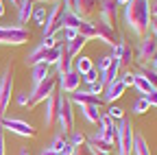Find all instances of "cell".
Wrapping results in <instances>:
<instances>
[{"label": "cell", "instance_id": "cell-51", "mask_svg": "<svg viewBox=\"0 0 157 155\" xmlns=\"http://www.w3.org/2000/svg\"><path fill=\"white\" fill-rule=\"evenodd\" d=\"M151 31H153L155 40H157V20H151Z\"/></svg>", "mask_w": 157, "mask_h": 155}, {"label": "cell", "instance_id": "cell-20", "mask_svg": "<svg viewBox=\"0 0 157 155\" xmlns=\"http://www.w3.org/2000/svg\"><path fill=\"white\" fill-rule=\"evenodd\" d=\"M85 144H87L92 151H103V153H111V149H113V144H111V142H107V140H103L98 133L90 135V138L85 140Z\"/></svg>", "mask_w": 157, "mask_h": 155}, {"label": "cell", "instance_id": "cell-19", "mask_svg": "<svg viewBox=\"0 0 157 155\" xmlns=\"http://www.w3.org/2000/svg\"><path fill=\"white\" fill-rule=\"evenodd\" d=\"M83 22V17L78 15L74 9H63V15H61V29H78Z\"/></svg>", "mask_w": 157, "mask_h": 155}, {"label": "cell", "instance_id": "cell-50", "mask_svg": "<svg viewBox=\"0 0 157 155\" xmlns=\"http://www.w3.org/2000/svg\"><path fill=\"white\" fill-rule=\"evenodd\" d=\"M35 5H52V2H59V0H33Z\"/></svg>", "mask_w": 157, "mask_h": 155}, {"label": "cell", "instance_id": "cell-40", "mask_svg": "<svg viewBox=\"0 0 157 155\" xmlns=\"http://www.w3.org/2000/svg\"><path fill=\"white\" fill-rule=\"evenodd\" d=\"M39 46H44L46 50H48V48H55V46H57V37H55V35H46V37H42Z\"/></svg>", "mask_w": 157, "mask_h": 155}, {"label": "cell", "instance_id": "cell-52", "mask_svg": "<svg viewBox=\"0 0 157 155\" xmlns=\"http://www.w3.org/2000/svg\"><path fill=\"white\" fill-rule=\"evenodd\" d=\"M151 15H157V0L151 2Z\"/></svg>", "mask_w": 157, "mask_h": 155}, {"label": "cell", "instance_id": "cell-2", "mask_svg": "<svg viewBox=\"0 0 157 155\" xmlns=\"http://www.w3.org/2000/svg\"><path fill=\"white\" fill-rule=\"evenodd\" d=\"M133 125L129 118H122L120 125H116V140L113 146L118 149V155H131L133 149Z\"/></svg>", "mask_w": 157, "mask_h": 155}, {"label": "cell", "instance_id": "cell-5", "mask_svg": "<svg viewBox=\"0 0 157 155\" xmlns=\"http://www.w3.org/2000/svg\"><path fill=\"white\" fill-rule=\"evenodd\" d=\"M57 120L61 125L63 133H72L74 131V105L70 101L68 94H59V111H57Z\"/></svg>", "mask_w": 157, "mask_h": 155}, {"label": "cell", "instance_id": "cell-34", "mask_svg": "<svg viewBox=\"0 0 157 155\" xmlns=\"http://www.w3.org/2000/svg\"><path fill=\"white\" fill-rule=\"evenodd\" d=\"M133 114H137V116H142V114H146L148 109H151V105H148V101L144 99V96H140V99H137L135 103H133Z\"/></svg>", "mask_w": 157, "mask_h": 155}, {"label": "cell", "instance_id": "cell-17", "mask_svg": "<svg viewBox=\"0 0 157 155\" xmlns=\"http://www.w3.org/2000/svg\"><path fill=\"white\" fill-rule=\"evenodd\" d=\"M111 55L118 57V61H120V68H122V66H129V64L133 61V48H131L127 42H120L118 46H113V48H111Z\"/></svg>", "mask_w": 157, "mask_h": 155}, {"label": "cell", "instance_id": "cell-30", "mask_svg": "<svg viewBox=\"0 0 157 155\" xmlns=\"http://www.w3.org/2000/svg\"><path fill=\"white\" fill-rule=\"evenodd\" d=\"M57 70H59V76L72 70V59H70L68 52H66V46L61 48V57H59V61H57Z\"/></svg>", "mask_w": 157, "mask_h": 155}, {"label": "cell", "instance_id": "cell-14", "mask_svg": "<svg viewBox=\"0 0 157 155\" xmlns=\"http://www.w3.org/2000/svg\"><path fill=\"white\" fill-rule=\"evenodd\" d=\"M70 101H72V105H78V107H83V105H96V107H101L103 105L101 96L90 94V92H83V90H76L74 94H70Z\"/></svg>", "mask_w": 157, "mask_h": 155}, {"label": "cell", "instance_id": "cell-36", "mask_svg": "<svg viewBox=\"0 0 157 155\" xmlns=\"http://www.w3.org/2000/svg\"><path fill=\"white\" fill-rule=\"evenodd\" d=\"M107 116H109L111 120H122V118H124V109L118 107V105H111V107L107 109Z\"/></svg>", "mask_w": 157, "mask_h": 155}, {"label": "cell", "instance_id": "cell-53", "mask_svg": "<svg viewBox=\"0 0 157 155\" xmlns=\"http://www.w3.org/2000/svg\"><path fill=\"white\" fill-rule=\"evenodd\" d=\"M42 155H59V153H57V151H52V149H44V151H42Z\"/></svg>", "mask_w": 157, "mask_h": 155}, {"label": "cell", "instance_id": "cell-37", "mask_svg": "<svg viewBox=\"0 0 157 155\" xmlns=\"http://www.w3.org/2000/svg\"><path fill=\"white\" fill-rule=\"evenodd\" d=\"M98 76H101V72H98L96 68H92V70H87V72L81 76V81H85L87 85H92V83H96V81H98Z\"/></svg>", "mask_w": 157, "mask_h": 155}, {"label": "cell", "instance_id": "cell-56", "mask_svg": "<svg viewBox=\"0 0 157 155\" xmlns=\"http://www.w3.org/2000/svg\"><path fill=\"white\" fill-rule=\"evenodd\" d=\"M92 155H111V153H103V151H92Z\"/></svg>", "mask_w": 157, "mask_h": 155}, {"label": "cell", "instance_id": "cell-33", "mask_svg": "<svg viewBox=\"0 0 157 155\" xmlns=\"http://www.w3.org/2000/svg\"><path fill=\"white\" fill-rule=\"evenodd\" d=\"M66 142H68V133L59 131L55 138H52V142H50V146H48V149H52V151H57V153H59V151L63 149V144H66Z\"/></svg>", "mask_w": 157, "mask_h": 155}, {"label": "cell", "instance_id": "cell-44", "mask_svg": "<svg viewBox=\"0 0 157 155\" xmlns=\"http://www.w3.org/2000/svg\"><path fill=\"white\" fill-rule=\"evenodd\" d=\"M76 35H78L76 29H63V40H66V42H72Z\"/></svg>", "mask_w": 157, "mask_h": 155}, {"label": "cell", "instance_id": "cell-57", "mask_svg": "<svg viewBox=\"0 0 157 155\" xmlns=\"http://www.w3.org/2000/svg\"><path fill=\"white\" fill-rule=\"evenodd\" d=\"M151 68H155V70H157V55H155V59H153V64H151Z\"/></svg>", "mask_w": 157, "mask_h": 155}, {"label": "cell", "instance_id": "cell-31", "mask_svg": "<svg viewBox=\"0 0 157 155\" xmlns=\"http://www.w3.org/2000/svg\"><path fill=\"white\" fill-rule=\"evenodd\" d=\"M76 33L81 35V37H85V40H94V37H96L94 22H90V20H83V22H81V26L76 29Z\"/></svg>", "mask_w": 157, "mask_h": 155}, {"label": "cell", "instance_id": "cell-23", "mask_svg": "<svg viewBox=\"0 0 157 155\" xmlns=\"http://www.w3.org/2000/svg\"><path fill=\"white\" fill-rule=\"evenodd\" d=\"M50 74V66L48 64H35V66H31V79H33V85H37L39 81H44L46 76Z\"/></svg>", "mask_w": 157, "mask_h": 155}, {"label": "cell", "instance_id": "cell-35", "mask_svg": "<svg viewBox=\"0 0 157 155\" xmlns=\"http://www.w3.org/2000/svg\"><path fill=\"white\" fill-rule=\"evenodd\" d=\"M142 74L146 76V81L157 90V70H155V68H151V66H142Z\"/></svg>", "mask_w": 157, "mask_h": 155}, {"label": "cell", "instance_id": "cell-42", "mask_svg": "<svg viewBox=\"0 0 157 155\" xmlns=\"http://www.w3.org/2000/svg\"><path fill=\"white\" fill-rule=\"evenodd\" d=\"M15 101H17L20 107H29V92H20Z\"/></svg>", "mask_w": 157, "mask_h": 155}, {"label": "cell", "instance_id": "cell-27", "mask_svg": "<svg viewBox=\"0 0 157 155\" xmlns=\"http://www.w3.org/2000/svg\"><path fill=\"white\" fill-rule=\"evenodd\" d=\"M133 155H151V149L144 140L142 133H133V149H131Z\"/></svg>", "mask_w": 157, "mask_h": 155}, {"label": "cell", "instance_id": "cell-12", "mask_svg": "<svg viewBox=\"0 0 157 155\" xmlns=\"http://www.w3.org/2000/svg\"><path fill=\"white\" fill-rule=\"evenodd\" d=\"M98 11H101L98 20H103L109 26L116 24V15H118V2L116 0H98Z\"/></svg>", "mask_w": 157, "mask_h": 155}, {"label": "cell", "instance_id": "cell-41", "mask_svg": "<svg viewBox=\"0 0 157 155\" xmlns=\"http://www.w3.org/2000/svg\"><path fill=\"white\" fill-rule=\"evenodd\" d=\"M103 90H105V83L101 81V76H98V81H96V83H92L87 92H90V94H96V96H98V94H103Z\"/></svg>", "mask_w": 157, "mask_h": 155}, {"label": "cell", "instance_id": "cell-6", "mask_svg": "<svg viewBox=\"0 0 157 155\" xmlns=\"http://www.w3.org/2000/svg\"><path fill=\"white\" fill-rule=\"evenodd\" d=\"M155 55H157V40H155V35L146 33L144 37H140V44H137V55H135V61L140 64V66H151L153 59H155Z\"/></svg>", "mask_w": 157, "mask_h": 155}, {"label": "cell", "instance_id": "cell-59", "mask_svg": "<svg viewBox=\"0 0 157 155\" xmlns=\"http://www.w3.org/2000/svg\"><path fill=\"white\" fill-rule=\"evenodd\" d=\"M9 2H11L13 7H17V2H20V0H9Z\"/></svg>", "mask_w": 157, "mask_h": 155}, {"label": "cell", "instance_id": "cell-18", "mask_svg": "<svg viewBox=\"0 0 157 155\" xmlns=\"http://www.w3.org/2000/svg\"><path fill=\"white\" fill-rule=\"evenodd\" d=\"M33 7H35L33 0H20V2H17L15 9H17V22H20V26L29 24L31 15H33Z\"/></svg>", "mask_w": 157, "mask_h": 155}, {"label": "cell", "instance_id": "cell-22", "mask_svg": "<svg viewBox=\"0 0 157 155\" xmlns=\"http://www.w3.org/2000/svg\"><path fill=\"white\" fill-rule=\"evenodd\" d=\"M85 44H87V40H85V37H81V35H76L72 42H66V52H68V57H70V59L78 57Z\"/></svg>", "mask_w": 157, "mask_h": 155}, {"label": "cell", "instance_id": "cell-32", "mask_svg": "<svg viewBox=\"0 0 157 155\" xmlns=\"http://www.w3.org/2000/svg\"><path fill=\"white\" fill-rule=\"evenodd\" d=\"M61 48L63 46H55V48H48L46 50V59H44V64H48V66H57V61H59V57H61Z\"/></svg>", "mask_w": 157, "mask_h": 155}, {"label": "cell", "instance_id": "cell-47", "mask_svg": "<svg viewBox=\"0 0 157 155\" xmlns=\"http://www.w3.org/2000/svg\"><path fill=\"white\" fill-rule=\"evenodd\" d=\"M120 81H122V83H124V85L129 87V85L133 83V72H124V74H122V79H120Z\"/></svg>", "mask_w": 157, "mask_h": 155}, {"label": "cell", "instance_id": "cell-58", "mask_svg": "<svg viewBox=\"0 0 157 155\" xmlns=\"http://www.w3.org/2000/svg\"><path fill=\"white\" fill-rule=\"evenodd\" d=\"M20 155H31V153H29L26 149H22V151H20Z\"/></svg>", "mask_w": 157, "mask_h": 155}, {"label": "cell", "instance_id": "cell-25", "mask_svg": "<svg viewBox=\"0 0 157 155\" xmlns=\"http://www.w3.org/2000/svg\"><path fill=\"white\" fill-rule=\"evenodd\" d=\"M81 114H83V118L87 122H92V125H98V122H101V116H103L101 107H96V105H83Z\"/></svg>", "mask_w": 157, "mask_h": 155}, {"label": "cell", "instance_id": "cell-48", "mask_svg": "<svg viewBox=\"0 0 157 155\" xmlns=\"http://www.w3.org/2000/svg\"><path fill=\"white\" fill-rule=\"evenodd\" d=\"M7 153V142H5V135L0 133V155H5Z\"/></svg>", "mask_w": 157, "mask_h": 155}, {"label": "cell", "instance_id": "cell-29", "mask_svg": "<svg viewBox=\"0 0 157 155\" xmlns=\"http://www.w3.org/2000/svg\"><path fill=\"white\" fill-rule=\"evenodd\" d=\"M48 9H50V7H46V5H35V7H33L31 20H33L35 24H39V26H44L46 17H48Z\"/></svg>", "mask_w": 157, "mask_h": 155}, {"label": "cell", "instance_id": "cell-43", "mask_svg": "<svg viewBox=\"0 0 157 155\" xmlns=\"http://www.w3.org/2000/svg\"><path fill=\"white\" fill-rule=\"evenodd\" d=\"M72 155H92V149L87 144H81V146H74V153Z\"/></svg>", "mask_w": 157, "mask_h": 155}, {"label": "cell", "instance_id": "cell-49", "mask_svg": "<svg viewBox=\"0 0 157 155\" xmlns=\"http://www.w3.org/2000/svg\"><path fill=\"white\" fill-rule=\"evenodd\" d=\"M61 2H63V9H74L76 0H61Z\"/></svg>", "mask_w": 157, "mask_h": 155}, {"label": "cell", "instance_id": "cell-7", "mask_svg": "<svg viewBox=\"0 0 157 155\" xmlns=\"http://www.w3.org/2000/svg\"><path fill=\"white\" fill-rule=\"evenodd\" d=\"M0 127H2L5 131H9V133H15V135H22V138H35V127L33 125H29L26 120H22V118H0Z\"/></svg>", "mask_w": 157, "mask_h": 155}, {"label": "cell", "instance_id": "cell-24", "mask_svg": "<svg viewBox=\"0 0 157 155\" xmlns=\"http://www.w3.org/2000/svg\"><path fill=\"white\" fill-rule=\"evenodd\" d=\"M96 5H98V0H76V5H74V11L78 13L85 20L87 15H92L94 13V9H96Z\"/></svg>", "mask_w": 157, "mask_h": 155}, {"label": "cell", "instance_id": "cell-9", "mask_svg": "<svg viewBox=\"0 0 157 155\" xmlns=\"http://www.w3.org/2000/svg\"><path fill=\"white\" fill-rule=\"evenodd\" d=\"M61 15H63V2L61 0H59V2H52L50 9H48V17H46L44 26H42L44 37L46 35H55L59 29H61Z\"/></svg>", "mask_w": 157, "mask_h": 155}, {"label": "cell", "instance_id": "cell-10", "mask_svg": "<svg viewBox=\"0 0 157 155\" xmlns=\"http://www.w3.org/2000/svg\"><path fill=\"white\" fill-rule=\"evenodd\" d=\"M94 29H96V37H98V40L105 42V44H109L111 48L122 42L120 35H118V31H116V26H109V24H105L103 20L94 22Z\"/></svg>", "mask_w": 157, "mask_h": 155}, {"label": "cell", "instance_id": "cell-54", "mask_svg": "<svg viewBox=\"0 0 157 155\" xmlns=\"http://www.w3.org/2000/svg\"><path fill=\"white\" fill-rule=\"evenodd\" d=\"M2 15H5V2L0 0V17H2Z\"/></svg>", "mask_w": 157, "mask_h": 155}, {"label": "cell", "instance_id": "cell-39", "mask_svg": "<svg viewBox=\"0 0 157 155\" xmlns=\"http://www.w3.org/2000/svg\"><path fill=\"white\" fill-rule=\"evenodd\" d=\"M111 59H113V57L111 55H105V57H101V59H98V66H94L98 72H105L109 66H111Z\"/></svg>", "mask_w": 157, "mask_h": 155}, {"label": "cell", "instance_id": "cell-55", "mask_svg": "<svg viewBox=\"0 0 157 155\" xmlns=\"http://www.w3.org/2000/svg\"><path fill=\"white\" fill-rule=\"evenodd\" d=\"M116 2H118V7H124V5L129 2V0H116Z\"/></svg>", "mask_w": 157, "mask_h": 155}, {"label": "cell", "instance_id": "cell-45", "mask_svg": "<svg viewBox=\"0 0 157 155\" xmlns=\"http://www.w3.org/2000/svg\"><path fill=\"white\" fill-rule=\"evenodd\" d=\"M72 153H74V144H72V142L68 140V142L63 144V149L59 151V155H72Z\"/></svg>", "mask_w": 157, "mask_h": 155}, {"label": "cell", "instance_id": "cell-8", "mask_svg": "<svg viewBox=\"0 0 157 155\" xmlns=\"http://www.w3.org/2000/svg\"><path fill=\"white\" fill-rule=\"evenodd\" d=\"M11 92H13V70H11V66H7L2 76H0V118L5 116V111L11 103Z\"/></svg>", "mask_w": 157, "mask_h": 155}, {"label": "cell", "instance_id": "cell-46", "mask_svg": "<svg viewBox=\"0 0 157 155\" xmlns=\"http://www.w3.org/2000/svg\"><path fill=\"white\" fill-rule=\"evenodd\" d=\"M144 99L148 101V105H151V107H157V90H153L151 94H146Z\"/></svg>", "mask_w": 157, "mask_h": 155}, {"label": "cell", "instance_id": "cell-3", "mask_svg": "<svg viewBox=\"0 0 157 155\" xmlns=\"http://www.w3.org/2000/svg\"><path fill=\"white\" fill-rule=\"evenodd\" d=\"M57 85H59V79L52 76V74H48L44 81H39L37 85H33V92L29 94V107H35L39 103H44L46 99H50V96L55 94V90H57Z\"/></svg>", "mask_w": 157, "mask_h": 155}, {"label": "cell", "instance_id": "cell-4", "mask_svg": "<svg viewBox=\"0 0 157 155\" xmlns=\"http://www.w3.org/2000/svg\"><path fill=\"white\" fill-rule=\"evenodd\" d=\"M29 29L20 26V24H11V26H5L0 24V44L2 46H22L29 42Z\"/></svg>", "mask_w": 157, "mask_h": 155}, {"label": "cell", "instance_id": "cell-1", "mask_svg": "<svg viewBox=\"0 0 157 155\" xmlns=\"http://www.w3.org/2000/svg\"><path fill=\"white\" fill-rule=\"evenodd\" d=\"M151 0H129L124 5V22L133 35L144 37L151 31Z\"/></svg>", "mask_w": 157, "mask_h": 155}, {"label": "cell", "instance_id": "cell-38", "mask_svg": "<svg viewBox=\"0 0 157 155\" xmlns=\"http://www.w3.org/2000/svg\"><path fill=\"white\" fill-rule=\"evenodd\" d=\"M85 140H87V138H85V133H83V131H76V129H74V131L70 133V142H72L74 146L85 144Z\"/></svg>", "mask_w": 157, "mask_h": 155}, {"label": "cell", "instance_id": "cell-21", "mask_svg": "<svg viewBox=\"0 0 157 155\" xmlns=\"http://www.w3.org/2000/svg\"><path fill=\"white\" fill-rule=\"evenodd\" d=\"M131 87H135L142 96H146V94H151V92L155 90V87L146 81V76H144L142 72H133V83H131Z\"/></svg>", "mask_w": 157, "mask_h": 155}, {"label": "cell", "instance_id": "cell-28", "mask_svg": "<svg viewBox=\"0 0 157 155\" xmlns=\"http://www.w3.org/2000/svg\"><path fill=\"white\" fill-rule=\"evenodd\" d=\"M46 59V48L44 46H35L26 57H24V61H26V66H35V64H42Z\"/></svg>", "mask_w": 157, "mask_h": 155}, {"label": "cell", "instance_id": "cell-15", "mask_svg": "<svg viewBox=\"0 0 157 155\" xmlns=\"http://www.w3.org/2000/svg\"><path fill=\"white\" fill-rule=\"evenodd\" d=\"M46 103V109H44V125L46 127H52L57 122V111H59V94H52L50 99L44 101Z\"/></svg>", "mask_w": 157, "mask_h": 155}, {"label": "cell", "instance_id": "cell-26", "mask_svg": "<svg viewBox=\"0 0 157 155\" xmlns=\"http://www.w3.org/2000/svg\"><path fill=\"white\" fill-rule=\"evenodd\" d=\"M92 68H94V64H92L90 57H85V55H78V57H74V59H72V70H76L81 76H83L87 70H92Z\"/></svg>", "mask_w": 157, "mask_h": 155}, {"label": "cell", "instance_id": "cell-16", "mask_svg": "<svg viewBox=\"0 0 157 155\" xmlns=\"http://www.w3.org/2000/svg\"><path fill=\"white\" fill-rule=\"evenodd\" d=\"M98 127H101V129H98L96 133L101 135L103 140H107V142L113 144V140H116V122L109 118L107 114H103V116H101V122H98Z\"/></svg>", "mask_w": 157, "mask_h": 155}, {"label": "cell", "instance_id": "cell-11", "mask_svg": "<svg viewBox=\"0 0 157 155\" xmlns=\"http://www.w3.org/2000/svg\"><path fill=\"white\" fill-rule=\"evenodd\" d=\"M59 79V85H61V92L63 94H74L78 87H81V74H78L76 70H70V72H66V74H61V76H57Z\"/></svg>", "mask_w": 157, "mask_h": 155}, {"label": "cell", "instance_id": "cell-13", "mask_svg": "<svg viewBox=\"0 0 157 155\" xmlns=\"http://www.w3.org/2000/svg\"><path fill=\"white\" fill-rule=\"evenodd\" d=\"M124 90H127V85H124L120 79H113V81H109V83L105 85L101 99L107 101V103H116L118 99H120V96H124Z\"/></svg>", "mask_w": 157, "mask_h": 155}]
</instances>
